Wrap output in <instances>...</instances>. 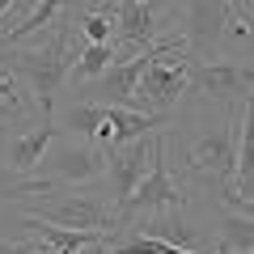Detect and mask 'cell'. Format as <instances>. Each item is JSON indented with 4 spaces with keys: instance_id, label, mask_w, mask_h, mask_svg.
Here are the masks:
<instances>
[{
    "instance_id": "obj_1",
    "label": "cell",
    "mask_w": 254,
    "mask_h": 254,
    "mask_svg": "<svg viewBox=\"0 0 254 254\" xmlns=\"http://www.w3.org/2000/svg\"><path fill=\"white\" fill-rule=\"evenodd\" d=\"M72 21H60L51 38L38 47H0V72L17 76L30 85L43 119H55V93L64 89L68 72H72Z\"/></svg>"
},
{
    "instance_id": "obj_2",
    "label": "cell",
    "mask_w": 254,
    "mask_h": 254,
    "mask_svg": "<svg viewBox=\"0 0 254 254\" xmlns=\"http://www.w3.org/2000/svg\"><path fill=\"white\" fill-rule=\"evenodd\" d=\"M237 110L242 106H229L225 123L199 131L182 153V174L220 187V199L229 208H237L242 199V190H237Z\"/></svg>"
},
{
    "instance_id": "obj_3",
    "label": "cell",
    "mask_w": 254,
    "mask_h": 254,
    "mask_svg": "<svg viewBox=\"0 0 254 254\" xmlns=\"http://www.w3.org/2000/svg\"><path fill=\"white\" fill-rule=\"evenodd\" d=\"M190 85V55L182 47V38H157L148 47V64L136 85V110L144 115H170L178 106V98Z\"/></svg>"
},
{
    "instance_id": "obj_4",
    "label": "cell",
    "mask_w": 254,
    "mask_h": 254,
    "mask_svg": "<svg viewBox=\"0 0 254 254\" xmlns=\"http://www.w3.org/2000/svg\"><path fill=\"white\" fill-rule=\"evenodd\" d=\"M182 203H187V190H182V182L170 174V161H165V131H157L153 136V157H148V174L136 182V190H131L123 203H115V225L123 229L127 220L161 216V212H182Z\"/></svg>"
},
{
    "instance_id": "obj_5",
    "label": "cell",
    "mask_w": 254,
    "mask_h": 254,
    "mask_svg": "<svg viewBox=\"0 0 254 254\" xmlns=\"http://www.w3.org/2000/svg\"><path fill=\"white\" fill-rule=\"evenodd\" d=\"M43 174L38 178L47 187H89V182L106 178V148L98 140L72 136V131H55V140L43 153Z\"/></svg>"
},
{
    "instance_id": "obj_6",
    "label": "cell",
    "mask_w": 254,
    "mask_h": 254,
    "mask_svg": "<svg viewBox=\"0 0 254 254\" xmlns=\"http://www.w3.org/2000/svg\"><path fill=\"white\" fill-rule=\"evenodd\" d=\"M174 13H182L178 26H182V47H187L190 64H203V60H216L242 4L237 0H182Z\"/></svg>"
},
{
    "instance_id": "obj_7",
    "label": "cell",
    "mask_w": 254,
    "mask_h": 254,
    "mask_svg": "<svg viewBox=\"0 0 254 254\" xmlns=\"http://www.w3.org/2000/svg\"><path fill=\"white\" fill-rule=\"evenodd\" d=\"M26 216H38V220L60 225V229L110 233V237H115V229H119V225H115V208H110L106 199H98V195H55V190H51V199L43 195Z\"/></svg>"
},
{
    "instance_id": "obj_8",
    "label": "cell",
    "mask_w": 254,
    "mask_h": 254,
    "mask_svg": "<svg viewBox=\"0 0 254 254\" xmlns=\"http://www.w3.org/2000/svg\"><path fill=\"white\" fill-rule=\"evenodd\" d=\"M187 93H199L203 102L242 106V102L254 93V64H220V60L190 64V85H187Z\"/></svg>"
},
{
    "instance_id": "obj_9",
    "label": "cell",
    "mask_w": 254,
    "mask_h": 254,
    "mask_svg": "<svg viewBox=\"0 0 254 254\" xmlns=\"http://www.w3.org/2000/svg\"><path fill=\"white\" fill-rule=\"evenodd\" d=\"M165 0H119L115 9V38L127 43L131 51L136 47H153L157 38H165V26L170 21L161 17Z\"/></svg>"
},
{
    "instance_id": "obj_10",
    "label": "cell",
    "mask_w": 254,
    "mask_h": 254,
    "mask_svg": "<svg viewBox=\"0 0 254 254\" xmlns=\"http://www.w3.org/2000/svg\"><path fill=\"white\" fill-rule=\"evenodd\" d=\"M144 64H148V47H136L131 55H123V60L110 64L106 72L93 81L98 106H127V110H136V85H140Z\"/></svg>"
},
{
    "instance_id": "obj_11",
    "label": "cell",
    "mask_w": 254,
    "mask_h": 254,
    "mask_svg": "<svg viewBox=\"0 0 254 254\" xmlns=\"http://www.w3.org/2000/svg\"><path fill=\"white\" fill-rule=\"evenodd\" d=\"M157 127H165V115H144V110H127V106H102V123L93 131V140L102 148H119V144L153 136Z\"/></svg>"
},
{
    "instance_id": "obj_12",
    "label": "cell",
    "mask_w": 254,
    "mask_h": 254,
    "mask_svg": "<svg viewBox=\"0 0 254 254\" xmlns=\"http://www.w3.org/2000/svg\"><path fill=\"white\" fill-rule=\"evenodd\" d=\"M157 136V131H153ZM153 136L144 140H131V144H119L106 148V174H110V187H115V203H123L136 182L148 174V157H153Z\"/></svg>"
},
{
    "instance_id": "obj_13",
    "label": "cell",
    "mask_w": 254,
    "mask_h": 254,
    "mask_svg": "<svg viewBox=\"0 0 254 254\" xmlns=\"http://www.w3.org/2000/svg\"><path fill=\"white\" fill-rule=\"evenodd\" d=\"M81 4H85V0H38L34 13H30L21 26H4V30H0V47H17L21 38H30V34L55 30L64 21V13H68V9H81Z\"/></svg>"
},
{
    "instance_id": "obj_14",
    "label": "cell",
    "mask_w": 254,
    "mask_h": 254,
    "mask_svg": "<svg viewBox=\"0 0 254 254\" xmlns=\"http://www.w3.org/2000/svg\"><path fill=\"white\" fill-rule=\"evenodd\" d=\"M55 119H43L38 127H30V131H21L17 140H9V170H17V174H30V170H38V161H43V153H47V144L55 140Z\"/></svg>"
},
{
    "instance_id": "obj_15",
    "label": "cell",
    "mask_w": 254,
    "mask_h": 254,
    "mask_svg": "<svg viewBox=\"0 0 254 254\" xmlns=\"http://www.w3.org/2000/svg\"><path fill=\"white\" fill-rule=\"evenodd\" d=\"M237 190H254V93L237 110Z\"/></svg>"
},
{
    "instance_id": "obj_16",
    "label": "cell",
    "mask_w": 254,
    "mask_h": 254,
    "mask_svg": "<svg viewBox=\"0 0 254 254\" xmlns=\"http://www.w3.org/2000/svg\"><path fill=\"white\" fill-rule=\"evenodd\" d=\"M216 254H254V216L229 208L220 216V233H216Z\"/></svg>"
},
{
    "instance_id": "obj_17",
    "label": "cell",
    "mask_w": 254,
    "mask_h": 254,
    "mask_svg": "<svg viewBox=\"0 0 254 254\" xmlns=\"http://www.w3.org/2000/svg\"><path fill=\"white\" fill-rule=\"evenodd\" d=\"M136 233H148V237H161L170 246H182V250H199L195 242V229L182 220V212H161V216H144V225Z\"/></svg>"
},
{
    "instance_id": "obj_18",
    "label": "cell",
    "mask_w": 254,
    "mask_h": 254,
    "mask_svg": "<svg viewBox=\"0 0 254 254\" xmlns=\"http://www.w3.org/2000/svg\"><path fill=\"white\" fill-rule=\"evenodd\" d=\"M115 60H119L115 43H85L81 51L72 55V72H76V81H98Z\"/></svg>"
},
{
    "instance_id": "obj_19",
    "label": "cell",
    "mask_w": 254,
    "mask_h": 254,
    "mask_svg": "<svg viewBox=\"0 0 254 254\" xmlns=\"http://www.w3.org/2000/svg\"><path fill=\"white\" fill-rule=\"evenodd\" d=\"M72 26H76V34H81L85 43H115V9H110V4H102V9H93V13L76 9Z\"/></svg>"
},
{
    "instance_id": "obj_20",
    "label": "cell",
    "mask_w": 254,
    "mask_h": 254,
    "mask_svg": "<svg viewBox=\"0 0 254 254\" xmlns=\"http://www.w3.org/2000/svg\"><path fill=\"white\" fill-rule=\"evenodd\" d=\"M30 195H51L43 178H30L17 170H0V199H30Z\"/></svg>"
},
{
    "instance_id": "obj_21",
    "label": "cell",
    "mask_w": 254,
    "mask_h": 254,
    "mask_svg": "<svg viewBox=\"0 0 254 254\" xmlns=\"http://www.w3.org/2000/svg\"><path fill=\"white\" fill-rule=\"evenodd\" d=\"M98 123H102V106H98V102H81V106H72V110H68V131H72V136L93 140Z\"/></svg>"
},
{
    "instance_id": "obj_22",
    "label": "cell",
    "mask_w": 254,
    "mask_h": 254,
    "mask_svg": "<svg viewBox=\"0 0 254 254\" xmlns=\"http://www.w3.org/2000/svg\"><path fill=\"white\" fill-rule=\"evenodd\" d=\"M9 115H21V89L9 72H0V119Z\"/></svg>"
},
{
    "instance_id": "obj_23",
    "label": "cell",
    "mask_w": 254,
    "mask_h": 254,
    "mask_svg": "<svg viewBox=\"0 0 254 254\" xmlns=\"http://www.w3.org/2000/svg\"><path fill=\"white\" fill-rule=\"evenodd\" d=\"M81 254H110V237H102V242H93V246H85Z\"/></svg>"
},
{
    "instance_id": "obj_24",
    "label": "cell",
    "mask_w": 254,
    "mask_h": 254,
    "mask_svg": "<svg viewBox=\"0 0 254 254\" xmlns=\"http://www.w3.org/2000/svg\"><path fill=\"white\" fill-rule=\"evenodd\" d=\"M237 212H246V216H254V199H246V195H242V199H237Z\"/></svg>"
},
{
    "instance_id": "obj_25",
    "label": "cell",
    "mask_w": 254,
    "mask_h": 254,
    "mask_svg": "<svg viewBox=\"0 0 254 254\" xmlns=\"http://www.w3.org/2000/svg\"><path fill=\"white\" fill-rule=\"evenodd\" d=\"M13 9V0H0V17H4V13H9Z\"/></svg>"
},
{
    "instance_id": "obj_26",
    "label": "cell",
    "mask_w": 254,
    "mask_h": 254,
    "mask_svg": "<svg viewBox=\"0 0 254 254\" xmlns=\"http://www.w3.org/2000/svg\"><path fill=\"white\" fill-rule=\"evenodd\" d=\"M178 4H182V0H174V9H178Z\"/></svg>"
}]
</instances>
